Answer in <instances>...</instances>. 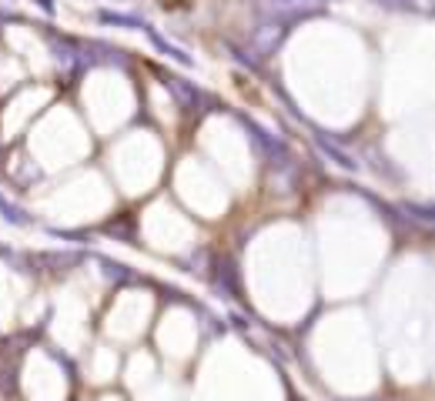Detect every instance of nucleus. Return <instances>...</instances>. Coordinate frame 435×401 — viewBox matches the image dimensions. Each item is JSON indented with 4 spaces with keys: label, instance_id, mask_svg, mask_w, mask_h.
Masks as SVG:
<instances>
[{
    "label": "nucleus",
    "instance_id": "nucleus-2",
    "mask_svg": "<svg viewBox=\"0 0 435 401\" xmlns=\"http://www.w3.org/2000/svg\"><path fill=\"white\" fill-rule=\"evenodd\" d=\"M101 21L104 24H118V27H131V30H148V21L141 17H131V14H114V10H101Z\"/></svg>",
    "mask_w": 435,
    "mask_h": 401
},
{
    "label": "nucleus",
    "instance_id": "nucleus-3",
    "mask_svg": "<svg viewBox=\"0 0 435 401\" xmlns=\"http://www.w3.org/2000/svg\"><path fill=\"white\" fill-rule=\"evenodd\" d=\"M144 34H148V37H151V41H154V47H157V50H164V54H168V57H175V60H181V64H191V57H188V54H184V50L171 47V44H168V41H161V37H157V34H154L151 27H148V30H144Z\"/></svg>",
    "mask_w": 435,
    "mask_h": 401
},
{
    "label": "nucleus",
    "instance_id": "nucleus-4",
    "mask_svg": "<svg viewBox=\"0 0 435 401\" xmlns=\"http://www.w3.org/2000/svg\"><path fill=\"white\" fill-rule=\"evenodd\" d=\"M382 7H392V10H415V3L412 0H379Z\"/></svg>",
    "mask_w": 435,
    "mask_h": 401
},
{
    "label": "nucleus",
    "instance_id": "nucleus-5",
    "mask_svg": "<svg viewBox=\"0 0 435 401\" xmlns=\"http://www.w3.org/2000/svg\"><path fill=\"white\" fill-rule=\"evenodd\" d=\"M37 3H41V7L47 10V14H54V0H37Z\"/></svg>",
    "mask_w": 435,
    "mask_h": 401
},
{
    "label": "nucleus",
    "instance_id": "nucleus-1",
    "mask_svg": "<svg viewBox=\"0 0 435 401\" xmlns=\"http://www.w3.org/2000/svg\"><path fill=\"white\" fill-rule=\"evenodd\" d=\"M271 7V14H282V17H308V14H318L322 10V3L318 0H271L268 3Z\"/></svg>",
    "mask_w": 435,
    "mask_h": 401
}]
</instances>
